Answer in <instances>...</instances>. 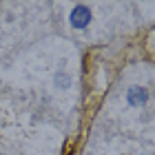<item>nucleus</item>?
I'll return each instance as SVG.
<instances>
[{
  "instance_id": "f257e3e1",
  "label": "nucleus",
  "mask_w": 155,
  "mask_h": 155,
  "mask_svg": "<svg viewBox=\"0 0 155 155\" xmlns=\"http://www.w3.org/2000/svg\"><path fill=\"white\" fill-rule=\"evenodd\" d=\"M89 22H91V11H89V7L78 5L75 9L71 11V27H73V29H84Z\"/></svg>"
},
{
  "instance_id": "f03ea898",
  "label": "nucleus",
  "mask_w": 155,
  "mask_h": 155,
  "mask_svg": "<svg viewBox=\"0 0 155 155\" xmlns=\"http://www.w3.org/2000/svg\"><path fill=\"white\" fill-rule=\"evenodd\" d=\"M126 100H129V104H133V107H142V104H146V100H149V93H146L144 87H131L129 93H126Z\"/></svg>"
},
{
  "instance_id": "7ed1b4c3",
  "label": "nucleus",
  "mask_w": 155,
  "mask_h": 155,
  "mask_svg": "<svg viewBox=\"0 0 155 155\" xmlns=\"http://www.w3.org/2000/svg\"><path fill=\"white\" fill-rule=\"evenodd\" d=\"M58 84H60V87H62V84H64V87H69V84H71V80H69V75H58Z\"/></svg>"
}]
</instances>
